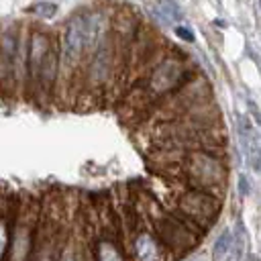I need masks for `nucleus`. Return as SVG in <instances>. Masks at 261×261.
Wrapping results in <instances>:
<instances>
[{
	"mask_svg": "<svg viewBox=\"0 0 261 261\" xmlns=\"http://www.w3.org/2000/svg\"><path fill=\"white\" fill-rule=\"evenodd\" d=\"M67 237L69 232L65 228V208L61 202L51 198L49 206H41L31 261H59Z\"/></svg>",
	"mask_w": 261,
	"mask_h": 261,
	"instance_id": "1",
	"label": "nucleus"
},
{
	"mask_svg": "<svg viewBox=\"0 0 261 261\" xmlns=\"http://www.w3.org/2000/svg\"><path fill=\"white\" fill-rule=\"evenodd\" d=\"M181 175L190 188H202L220 196L228 179V167L222 153L194 149L181 163Z\"/></svg>",
	"mask_w": 261,
	"mask_h": 261,
	"instance_id": "2",
	"label": "nucleus"
},
{
	"mask_svg": "<svg viewBox=\"0 0 261 261\" xmlns=\"http://www.w3.org/2000/svg\"><path fill=\"white\" fill-rule=\"evenodd\" d=\"M151 222H153V232L159 237L161 245L165 251L173 257H181L188 251H192L204 232L200 226H196L190 218H186L181 212H165L157 210L151 212Z\"/></svg>",
	"mask_w": 261,
	"mask_h": 261,
	"instance_id": "3",
	"label": "nucleus"
},
{
	"mask_svg": "<svg viewBox=\"0 0 261 261\" xmlns=\"http://www.w3.org/2000/svg\"><path fill=\"white\" fill-rule=\"evenodd\" d=\"M210 98H212V92H210L208 82L202 75H194L186 84H181L177 90L163 96L153 106V110L149 112V124L179 118L190 108H194L196 104H200L204 100H210Z\"/></svg>",
	"mask_w": 261,
	"mask_h": 261,
	"instance_id": "4",
	"label": "nucleus"
},
{
	"mask_svg": "<svg viewBox=\"0 0 261 261\" xmlns=\"http://www.w3.org/2000/svg\"><path fill=\"white\" fill-rule=\"evenodd\" d=\"M181 53V51H179ZM179 53H169L165 55L149 73L143 75L141 84L147 90L149 98L157 104L163 96L171 94L173 90H177L181 84H186L190 77H194V73L190 71L188 61L184 59V55Z\"/></svg>",
	"mask_w": 261,
	"mask_h": 261,
	"instance_id": "5",
	"label": "nucleus"
},
{
	"mask_svg": "<svg viewBox=\"0 0 261 261\" xmlns=\"http://www.w3.org/2000/svg\"><path fill=\"white\" fill-rule=\"evenodd\" d=\"M220 208H222V198L202 188H188L177 196V204H175V210L181 212L186 218H190L202 230H206L216 222Z\"/></svg>",
	"mask_w": 261,
	"mask_h": 261,
	"instance_id": "6",
	"label": "nucleus"
},
{
	"mask_svg": "<svg viewBox=\"0 0 261 261\" xmlns=\"http://www.w3.org/2000/svg\"><path fill=\"white\" fill-rule=\"evenodd\" d=\"M39 214H41V206L33 200H27L18 206V214L10 237V253L6 261H31Z\"/></svg>",
	"mask_w": 261,
	"mask_h": 261,
	"instance_id": "7",
	"label": "nucleus"
},
{
	"mask_svg": "<svg viewBox=\"0 0 261 261\" xmlns=\"http://www.w3.org/2000/svg\"><path fill=\"white\" fill-rule=\"evenodd\" d=\"M53 39H55L53 35H49L41 29H35V31L29 33V55H27V82H24V86L33 92L37 88V77H39L41 65L47 57V51L51 49Z\"/></svg>",
	"mask_w": 261,
	"mask_h": 261,
	"instance_id": "8",
	"label": "nucleus"
},
{
	"mask_svg": "<svg viewBox=\"0 0 261 261\" xmlns=\"http://www.w3.org/2000/svg\"><path fill=\"white\" fill-rule=\"evenodd\" d=\"M59 73H61V43L55 37L53 43H51V49L47 51V57H45V61L41 65L39 77H37L35 94H39L41 100H49L51 98V94H53V90L57 86Z\"/></svg>",
	"mask_w": 261,
	"mask_h": 261,
	"instance_id": "9",
	"label": "nucleus"
},
{
	"mask_svg": "<svg viewBox=\"0 0 261 261\" xmlns=\"http://www.w3.org/2000/svg\"><path fill=\"white\" fill-rule=\"evenodd\" d=\"M237 135L247 165L251 167V171H261V135L247 114L237 116Z\"/></svg>",
	"mask_w": 261,
	"mask_h": 261,
	"instance_id": "10",
	"label": "nucleus"
},
{
	"mask_svg": "<svg viewBox=\"0 0 261 261\" xmlns=\"http://www.w3.org/2000/svg\"><path fill=\"white\" fill-rule=\"evenodd\" d=\"M18 43H20V33L10 27L2 35V45H0V73H2V84L4 92H8L12 86H16V57H18Z\"/></svg>",
	"mask_w": 261,
	"mask_h": 261,
	"instance_id": "11",
	"label": "nucleus"
},
{
	"mask_svg": "<svg viewBox=\"0 0 261 261\" xmlns=\"http://www.w3.org/2000/svg\"><path fill=\"white\" fill-rule=\"evenodd\" d=\"M128 249L133 251V261H165L167 257V251L161 245L159 237L143 226L135 228Z\"/></svg>",
	"mask_w": 261,
	"mask_h": 261,
	"instance_id": "12",
	"label": "nucleus"
},
{
	"mask_svg": "<svg viewBox=\"0 0 261 261\" xmlns=\"http://www.w3.org/2000/svg\"><path fill=\"white\" fill-rule=\"evenodd\" d=\"M82 14H84L86 37H88V51L92 53L100 43H104L112 35V16L104 8H90V10H84Z\"/></svg>",
	"mask_w": 261,
	"mask_h": 261,
	"instance_id": "13",
	"label": "nucleus"
},
{
	"mask_svg": "<svg viewBox=\"0 0 261 261\" xmlns=\"http://www.w3.org/2000/svg\"><path fill=\"white\" fill-rule=\"evenodd\" d=\"M94 261H126L124 247L116 234H100L92 241Z\"/></svg>",
	"mask_w": 261,
	"mask_h": 261,
	"instance_id": "14",
	"label": "nucleus"
},
{
	"mask_svg": "<svg viewBox=\"0 0 261 261\" xmlns=\"http://www.w3.org/2000/svg\"><path fill=\"white\" fill-rule=\"evenodd\" d=\"M234 247V234L230 230H222L218 234V239L214 241V247H212V259L214 261H222L224 257H228V253L232 251Z\"/></svg>",
	"mask_w": 261,
	"mask_h": 261,
	"instance_id": "15",
	"label": "nucleus"
},
{
	"mask_svg": "<svg viewBox=\"0 0 261 261\" xmlns=\"http://www.w3.org/2000/svg\"><path fill=\"white\" fill-rule=\"evenodd\" d=\"M29 12H33L35 16H39V18H51V16H55V12H57V4H53V2H37V4H33L31 8H27Z\"/></svg>",
	"mask_w": 261,
	"mask_h": 261,
	"instance_id": "16",
	"label": "nucleus"
},
{
	"mask_svg": "<svg viewBox=\"0 0 261 261\" xmlns=\"http://www.w3.org/2000/svg\"><path fill=\"white\" fill-rule=\"evenodd\" d=\"M161 6L169 14L171 20H181L184 18V12H181V8H179V4L175 0H161Z\"/></svg>",
	"mask_w": 261,
	"mask_h": 261,
	"instance_id": "17",
	"label": "nucleus"
},
{
	"mask_svg": "<svg viewBox=\"0 0 261 261\" xmlns=\"http://www.w3.org/2000/svg\"><path fill=\"white\" fill-rule=\"evenodd\" d=\"M175 35H177L179 39L188 41V43H192V41H194V35H192V31H190V29H186V27H175Z\"/></svg>",
	"mask_w": 261,
	"mask_h": 261,
	"instance_id": "18",
	"label": "nucleus"
},
{
	"mask_svg": "<svg viewBox=\"0 0 261 261\" xmlns=\"http://www.w3.org/2000/svg\"><path fill=\"white\" fill-rule=\"evenodd\" d=\"M239 188H241V194H243V196L249 194V181H247V177H241V186H239Z\"/></svg>",
	"mask_w": 261,
	"mask_h": 261,
	"instance_id": "19",
	"label": "nucleus"
},
{
	"mask_svg": "<svg viewBox=\"0 0 261 261\" xmlns=\"http://www.w3.org/2000/svg\"><path fill=\"white\" fill-rule=\"evenodd\" d=\"M259 10H261V0H259Z\"/></svg>",
	"mask_w": 261,
	"mask_h": 261,
	"instance_id": "20",
	"label": "nucleus"
},
{
	"mask_svg": "<svg viewBox=\"0 0 261 261\" xmlns=\"http://www.w3.org/2000/svg\"><path fill=\"white\" fill-rule=\"evenodd\" d=\"M226 261H230V259H226Z\"/></svg>",
	"mask_w": 261,
	"mask_h": 261,
	"instance_id": "21",
	"label": "nucleus"
}]
</instances>
